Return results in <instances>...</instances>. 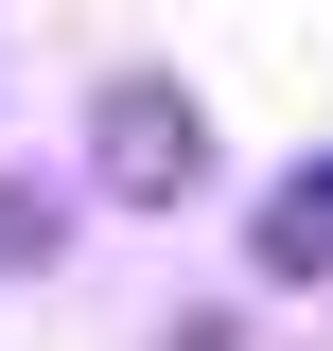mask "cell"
Returning a JSON list of instances; mask_svg holds the SVG:
<instances>
[{"mask_svg":"<svg viewBox=\"0 0 333 351\" xmlns=\"http://www.w3.org/2000/svg\"><path fill=\"white\" fill-rule=\"evenodd\" d=\"M71 246V193H36V176H0V281H18V263H53Z\"/></svg>","mask_w":333,"mask_h":351,"instance_id":"3957f363","label":"cell"},{"mask_svg":"<svg viewBox=\"0 0 333 351\" xmlns=\"http://www.w3.org/2000/svg\"><path fill=\"white\" fill-rule=\"evenodd\" d=\"M88 193H106V211L210 193V106H193L175 71H106V88H88Z\"/></svg>","mask_w":333,"mask_h":351,"instance_id":"6da1fadb","label":"cell"},{"mask_svg":"<svg viewBox=\"0 0 333 351\" xmlns=\"http://www.w3.org/2000/svg\"><path fill=\"white\" fill-rule=\"evenodd\" d=\"M246 281H263V299H316V281H333V158L263 176V211H246Z\"/></svg>","mask_w":333,"mask_h":351,"instance_id":"7a4b0ae2","label":"cell"}]
</instances>
